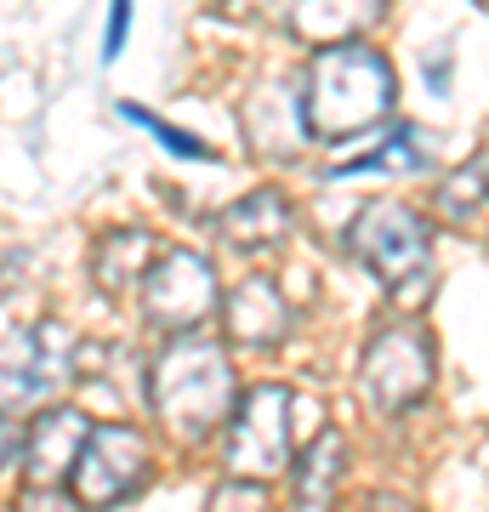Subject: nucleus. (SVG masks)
<instances>
[{
    "label": "nucleus",
    "instance_id": "39448f33",
    "mask_svg": "<svg viewBox=\"0 0 489 512\" xmlns=\"http://www.w3.org/2000/svg\"><path fill=\"white\" fill-rule=\"evenodd\" d=\"M290 410H296V393L285 382H256L251 393H239L228 416V444H222L228 473L256 484L290 473Z\"/></svg>",
    "mask_w": 489,
    "mask_h": 512
},
{
    "label": "nucleus",
    "instance_id": "2eb2a0df",
    "mask_svg": "<svg viewBox=\"0 0 489 512\" xmlns=\"http://www.w3.org/2000/svg\"><path fill=\"white\" fill-rule=\"evenodd\" d=\"M359 171H399V177H421V171H433V143H427V131H416V126H393L376 148H370V154L336 165V177H359Z\"/></svg>",
    "mask_w": 489,
    "mask_h": 512
},
{
    "label": "nucleus",
    "instance_id": "412c9836",
    "mask_svg": "<svg viewBox=\"0 0 489 512\" xmlns=\"http://www.w3.org/2000/svg\"><path fill=\"white\" fill-rule=\"evenodd\" d=\"M359 512H416V507H410L404 495H364Z\"/></svg>",
    "mask_w": 489,
    "mask_h": 512
},
{
    "label": "nucleus",
    "instance_id": "20e7f679",
    "mask_svg": "<svg viewBox=\"0 0 489 512\" xmlns=\"http://www.w3.org/2000/svg\"><path fill=\"white\" fill-rule=\"evenodd\" d=\"M433 336L416 325V319H393L381 325L370 342H364V359H359V393L370 410L381 416H404L427 399L433 387Z\"/></svg>",
    "mask_w": 489,
    "mask_h": 512
},
{
    "label": "nucleus",
    "instance_id": "dca6fc26",
    "mask_svg": "<svg viewBox=\"0 0 489 512\" xmlns=\"http://www.w3.org/2000/svg\"><path fill=\"white\" fill-rule=\"evenodd\" d=\"M120 114H126L131 126H143L148 137H160V143L171 148V154H182V160H217L211 143H200V137H188V131H177V126H165L160 114H148L143 103H120Z\"/></svg>",
    "mask_w": 489,
    "mask_h": 512
},
{
    "label": "nucleus",
    "instance_id": "0eeeda50",
    "mask_svg": "<svg viewBox=\"0 0 489 512\" xmlns=\"http://www.w3.org/2000/svg\"><path fill=\"white\" fill-rule=\"evenodd\" d=\"M137 296H143L148 325L182 336V330L205 325V319L217 313V274H211V262H205L200 251L177 245V251L154 256V268L143 274Z\"/></svg>",
    "mask_w": 489,
    "mask_h": 512
},
{
    "label": "nucleus",
    "instance_id": "423d86ee",
    "mask_svg": "<svg viewBox=\"0 0 489 512\" xmlns=\"http://www.w3.org/2000/svg\"><path fill=\"white\" fill-rule=\"evenodd\" d=\"M80 376V348L63 325H35L12 330L0 342V410H23V404H46L57 387Z\"/></svg>",
    "mask_w": 489,
    "mask_h": 512
},
{
    "label": "nucleus",
    "instance_id": "9b49d317",
    "mask_svg": "<svg viewBox=\"0 0 489 512\" xmlns=\"http://www.w3.org/2000/svg\"><path fill=\"white\" fill-rule=\"evenodd\" d=\"M228 336L245 348H273L290 336V302L279 296L268 274H251L245 285H234L228 296Z\"/></svg>",
    "mask_w": 489,
    "mask_h": 512
},
{
    "label": "nucleus",
    "instance_id": "f3484780",
    "mask_svg": "<svg viewBox=\"0 0 489 512\" xmlns=\"http://www.w3.org/2000/svg\"><path fill=\"white\" fill-rule=\"evenodd\" d=\"M12 512H80V501H69L57 484H29V490L18 495V507H12Z\"/></svg>",
    "mask_w": 489,
    "mask_h": 512
},
{
    "label": "nucleus",
    "instance_id": "a211bd4d",
    "mask_svg": "<svg viewBox=\"0 0 489 512\" xmlns=\"http://www.w3.org/2000/svg\"><path fill=\"white\" fill-rule=\"evenodd\" d=\"M126 29H131V0H114V6H109V40H103V52H109V57H120Z\"/></svg>",
    "mask_w": 489,
    "mask_h": 512
},
{
    "label": "nucleus",
    "instance_id": "f257e3e1",
    "mask_svg": "<svg viewBox=\"0 0 489 512\" xmlns=\"http://www.w3.org/2000/svg\"><path fill=\"white\" fill-rule=\"evenodd\" d=\"M393 103H399V80L376 46H364V40L319 46L308 86H302V120L319 143H347V137L381 126Z\"/></svg>",
    "mask_w": 489,
    "mask_h": 512
},
{
    "label": "nucleus",
    "instance_id": "6e6552de",
    "mask_svg": "<svg viewBox=\"0 0 489 512\" xmlns=\"http://www.w3.org/2000/svg\"><path fill=\"white\" fill-rule=\"evenodd\" d=\"M74 501L91 512L103 507H120V501H131V495L148 484V444L137 427H120V421H109V427H91L86 450H80V461H74Z\"/></svg>",
    "mask_w": 489,
    "mask_h": 512
},
{
    "label": "nucleus",
    "instance_id": "aec40b11",
    "mask_svg": "<svg viewBox=\"0 0 489 512\" xmlns=\"http://www.w3.org/2000/svg\"><path fill=\"white\" fill-rule=\"evenodd\" d=\"M18 450H23V439H18V427H12V410H0V467L18 456Z\"/></svg>",
    "mask_w": 489,
    "mask_h": 512
},
{
    "label": "nucleus",
    "instance_id": "f03ea898",
    "mask_svg": "<svg viewBox=\"0 0 489 512\" xmlns=\"http://www.w3.org/2000/svg\"><path fill=\"white\" fill-rule=\"evenodd\" d=\"M234 365L205 336H171L160 359L148 365V410L177 439H205L211 427H228L234 416Z\"/></svg>",
    "mask_w": 489,
    "mask_h": 512
},
{
    "label": "nucleus",
    "instance_id": "4be33fe9",
    "mask_svg": "<svg viewBox=\"0 0 489 512\" xmlns=\"http://www.w3.org/2000/svg\"><path fill=\"white\" fill-rule=\"evenodd\" d=\"M472 171H478V183H484V200H489V148L478 154V160H472Z\"/></svg>",
    "mask_w": 489,
    "mask_h": 512
},
{
    "label": "nucleus",
    "instance_id": "6ab92c4d",
    "mask_svg": "<svg viewBox=\"0 0 489 512\" xmlns=\"http://www.w3.org/2000/svg\"><path fill=\"white\" fill-rule=\"evenodd\" d=\"M421 63H427V86H433V92H450V52H444V46H433V52L421 57Z\"/></svg>",
    "mask_w": 489,
    "mask_h": 512
},
{
    "label": "nucleus",
    "instance_id": "1a4fd4ad",
    "mask_svg": "<svg viewBox=\"0 0 489 512\" xmlns=\"http://www.w3.org/2000/svg\"><path fill=\"white\" fill-rule=\"evenodd\" d=\"M217 234H222V245H234L245 256L279 251L296 234V205H290L285 188H256V194H245V200H234L222 211Z\"/></svg>",
    "mask_w": 489,
    "mask_h": 512
},
{
    "label": "nucleus",
    "instance_id": "7ed1b4c3",
    "mask_svg": "<svg viewBox=\"0 0 489 512\" xmlns=\"http://www.w3.org/2000/svg\"><path fill=\"white\" fill-rule=\"evenodd\" d=\"M347 245L364 274L381 279L393 302H421L433 285V222L404 200H370L347 228Z\"/></svg>",
    "mask_w": 489,
    "mask_h": 512
},
{
    "label": "nucleus",
    "instance_id": "9d476101",
    "mask_svg": "<svg viewBox=\"0 0 489 512\" xmlns=\"http://www.w3.org/2000/svg\"><path fill=\"white\" fill-rule=\"evenodd\" d=\"M91 439V421L74 410V404H46L23 439V467H29V484H57L63 473H74V461Z\"/></svg>",
    "mask_w": 489,
    "mask_h": 512
},
{
    "label": "nucleus",
    "instance_id": "f8f14e48",
    "mask_svg": "<svg viewBox=\"0 0 489 512\" xmlns=\"http://www.w3.org/2000/svg\"><path fill=\"white\" fill-rule=\"evenodd\" d=\"M381 18V0H290V35L308 46L359 40Z\"/></svg>",
    "mask_w": 489,
    "mask_h": 512
},
{
    "label": "nucleus",
    "instance_id": "4468645a",
    "mask_svg": "<svg viewBox=\"0 0 489 512\" xmlns=\"http://www.w3.org/2000/svg\"><path fill=\"white\" fill-rule=\"evenodd\" d=\"M148 268H154V234L148 228H114V234H103L91 245V279L109 296L137 291Z\"/></svg>",
    "mask_w": 489,
    "mask_h": 512
},
{
    "label": "nucleus",
    "instance_id": "ddd939ff",
    "mask_svg": "<svg viewBox=\"0 0 489 512\" xmlns=\"http://www.w3.org/2000/svg\"><path fill=\"white\" fill-rule=\"evenodd\" d=\"M342 467H347V444H342L336 427H325V433L302 450V461L290 467V501H296V512H330L336 507Z\"/></svg>",
    "mask_w": 489,
    "mask_h": 512
}]
</instances>
